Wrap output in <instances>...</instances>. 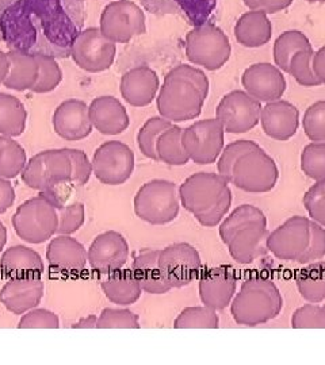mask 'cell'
Listing matches in <instances>:
<instances>
[{
  "label": "cell",
  "mask_w": 325,
  "mask_h": 365,
  "mask_svg": "<svg viewBox=\"0 0 325 365\" xmlns=\"http://www.w3.org/2000/svg\"><path fill=\"white\" fill-rule=\"evenodd\" d=\"M208 76L193 66L181 64L166 75L157 93V111L169 122H186L199 117L208 99Z\"/></svg>",
  "instance_id": "obj_1"
},
{
  "label": "cell",
  "mask_w": 325,
  "mask_h": 365,
  "mask_svg": "<svg viewBox=\"0 0 325 365\" xmlns=\"http://www.w3.org/2000/svg\"><path fill=\"white\" fill-rule=\"evenodd\" d=\"M284 309V298L271 279L252 276L241 284L231 302V314L236 324L258 327L273 321Z\"/></svg>",
  "instance_id": "obj_2"
},
{
  "label": "cell",
  "mask_w": 325,
  "mask_h": 365,
  "mask_svg": "<svg viewBox=\"0 0 325 365\" xmlns=\"http://www.w3.org/2000/svg\"><path fill=\"white\" fill-rule=\"evenodd\" d=\"M21 175L29 188L41 191L56 203L59 190L72 184V161L65 149L44 150L27 161Z\"/></svg>",
  "instance_id": "obj_3"
},
{
  "label": "cell",
  "mask_w": 325,
  "mask_h": 365,
  "mask_svg": "<svg viewBox=\"0 0 325 365\" xmlns=\"http://www.w3.org/2000/svg\"><path fill=\"white\" fill-rule=\"evenodd\" d=\"M134 212L151 225H167L179 215L181 197L175 182L154 179L143 184L133 200Z\"/></svg>",
  "instance_id": "obj_4"
},
{
  "label": "cell",
  "mask_w": 325,
  "mask_h": 365,
  "mask_svg": "<svg viewBox=\"0 0 325 365\" xmlns=\"http://www.w3.org/2000/svg\"><path fill=\"white\" fill-rule=\"evenodd\" d=\"M15 233L29 244H44L57 235V209L48 196L31 197L22 203L13 217Z\"/></svg>",
  "instance_id": "obj_5"
},
{
  "label": "cell",
  "mask_w": 325,
  "mask_h": 365,
  "mask_svg": "<svg viewBox=\"0 0 325 365\" xmlns=\"http://www.w3.org/2000/svg\"><path fill=\"white\" fill-rule=\"evenodd\" d=\"M184 46L190 63L206 71L221 69L229 61L232 53L228 36L213 24H205L189 31Z\"/></svg>",
  "instance_id": "obj_6"
},
{
  "label": "cell",
  "mask_w": 325,
  "mask_h": 365,
  "mask_svg": "<svg viewBox=\"0 0 325 365\" xmlns=\"http://www.w3.org/2000/svg\"><path fill=\"white\" fill-rule=\"evenodd\" d=\"M278 180L279 170L275 160L258 146L239 158L229 182L248 194H266L273 191Z\"/></svg>",
  "instance_id": "obj_7"
},
{
  "label": "cell",
  "mask_w": 325,
  "mask_h": 365,
  "mask_svg": "<svg viewBox=\"0 0 325 365\" xmlns=\"http://www.w3.org/2000/svg\"><path fill=\"white\" fill-rule=\"evenodd\" d=\"M99 30L114 43H128L146 31L145 14L134 1L114 0L104 7Z\"/></svg>",
  "instance_id": "obj_8"
},
{
  "label": "cell",
  "mask_w": 325,
  "mask_h": 365,
  "mask_svg": "<svg viewBox=\"0 0 325 365\" xmlns=\"http://www.w3.org/2000/svg\"><path fill=\"white\" fill-rule=\"evenodd\" d=\"M225 130L216 119L196 120L183 129L182 144L191 161L198 165H210L217 161L225 146Z\"/></svg>",
  "instance_id": "obj_9"
},
{
  "label": "cell",
  "mask_w": 325,
  "mask_h": 365,
  "mask_svg": "<svg viewBox=\"0 0 325 365\" xmlns=\"http://www.w3.org/2000/svg\"><path fill=\"white\" fill-rule=\"evenodd\" d=\"M229 180L219 172H198L179 187L181 205L194 217L211 209L229 190Z\"/></svg>",
  "instance_id": "obj_10"
},
{
  "label": "cell",
  "mask_w": 325,
  "mask_h": 365,
  "mask_svg": "<svg viewBox=\"0 0 325 365\" xmlns=\"http://www.w3.org/2000/svg\"><path fill=\"white\" fill-rule=\"evenodd\" d=\"M116 53V43L106 38L98 27H89L79 33L71 46V56L75 64L90 73L110 69Z\"/></svg>",
  "instance_id": "obj_11"
},
{
  "label": "cell",
  "mask_w": 325,
  "mask_h": 365,
  "mask_svg": "<svg viewBox=\"0 0 325 365\" xmlns=\"http://www.w3.org/2000/svg\"><path fill=\"white\" fill-rule=\"evenodd\" d=\"M159 267L164 280L171 288L191 284L202 272L199 252L187 242H176L160 250Z\"/></svg>",
  "instance_id": "obj_12"
},
{
  "label": "cell",
  "mask_w": 325,
  "mask_h": 365,
  "mask_svg": "<svg viewBox=\"0 0 325 365\" xmlns=\"http://www.w3.org/2000/svg\"><path fill=\"white\" fill-rule=\"evenodd\" d=\"M261 107V103L248 92L234 90L222 96L216 108V119L225 133L243 134L259 125Z\"/></svg>",
  "instance_id": "obj_13"
},
{
  "label": "cell",
  "mask_w": 325,
  "mask_h": 365,
  "mask_svg": "<svg viewBox=\"0 0 325 365\" xmlns=\"http://www.w3.org/2000/svg\"><path fill=\"white\" fill-rule=\"evenodd\" d=\"M95 178L107 185H121L128 182L136 164V157L129 146L121 141L101 145L92 156Z\"/></svg>",
  "instance_id": "obj_14"
},
{
  "label": "cell",
  "mask_w": 325,
  "mask_h": 365,
  "mask_svg": "<svg viewBox=\"0 0 325 365\" xmlns=\"http://www.w3.org/2000/svg\"><path fill=\"white\" fill-rule=\"evenodd\" d=\"M311 240V218L294 215L267 237V250L278 260L296 261L304 255Z\"/></svg>",
  "instance_id": "obj_15"
},
{
  "label": "cell",
  "mask_w": 325,
  "mask_h": 365,
  "mask_svg": "<svg viewBox=\"0 0 325 365\" xmlns=\"http://www.w3.org/2000/svg\"><path fill=\"white\" fill-rule=\"evenodd\" d=\"M198 291L201 302L220 312L231 306L237 291V274L229 265H217L199 274Z\"/></svg>",
  "instance_id": "obj_16"
},
{
  "label": "cell",
  "mask_w": 325,
  "mask_h": 365,
  "mask_svg": "<svg viewBox=\"0 0 325 365\" xmlns=\"http://www.w3.org/2000/svg\"><path fill=\"white\" fill-rule=\"evenodd\" d=\"M241 84L260 103L282 99L286 92L287 81L284 72L270 63H256L243 72Z\"/></svg>",
  "instance_id": "obj_17"
},
{
  "label": "cell",
  "mask_w": 325,
  "mask_h": 365,
  "mask_svg": "<svg viewBox=\"0 0 325 365\" xmlns=\"http://www.w3.org/2000/svg\"><path fill=\"white\" fill-rule=\"evenodd\" d=\"M89 262L98 274H109L122 269L129 259V244L121 233L110 230L98 235L87 250Z\"/></svg>",
  "instance_id": "obj_18"
},
{
  "label": "cell",
  "mask_w": 325,
  "mask_h": 365,
  "mask_svg": "<svg viewBox=\"0 0 325 365\" xmlns=\"http://www.w3.org/2000/svg\"><path fill=\"white\" fill-rule=\"evenodd\" d=\"M53 129L65 141H81L92 133L89 106L79 99H68L53 114Z\"/></svg>",
  "instance_id": "obj_19"
},
{
  "label": "cell",
  "mask_w": 325,
  "mask_h": 365,
  "mask_svg": "<svg viewBox=\"0 0 325 365\" xmlns=\"http://www.w3.org/2000/svg\"><path fill=\"white\" fill-rule=\"evenodd\" d=\"M259 123L267 137L285 143L299 131V108L285 99L269 102L261 107Z\"/></svg>",
  "instance_id": "obj_20"
},
{
  "label": "cell",
  "mask_w": 325,
  "mask_h": 365,
  "mask_svg": "<svg viewBox=\"0 0 325 365\" xmlns=\"http://www.w3.org/2000/svg\"><path fill=\"white\" fill-rule=\"evenodd\" d=\"M119 88L128 105L143 108L156 99L160 90V78L152 68L136 66L122 75Z\"/></svg>",
  "instance_id": "obj_21"
},
{
  "label": "cell",
  "mask_w": 325,
  "mask_h": 365,
  "mask_svg": "<svg viewBox=\"0 0 325 365\" xmlns=\"http://www.w3.org/2000/svg\"><path fill=\"white\" fill-rule=\"evenodd\" d=\"M46 260L51 268L63 274H80L89 261L87 250L71 235H57L46 249Z\"/></svg>",
  "instance_id": "obj_22"
},
{
  "label": "cell",
  "mask_w": 325,
  "mask_h": 365,
  "mask_svg": "<svg viewBox=\"0 0 325 365\" xmlns=\"http://www.w3.org/2000/svg\"><path fill=\"white\" fill-rule=\"evenodd\" d=\"M89 115L92 128L104 135H117L129 128L128 111L114 96L95 98L89 106Z\"/></svg>",
  "instance_id": "obj_23"
},
{
  "label": "cell",
  "mask_w": 325,
  "mask_h": 365,
  "mask_svg": "<svg viewBox=\"0 0 325 365\" xmlns=\"http://www.w3.org/2000/svg\"><path fill=\"white\" fill-rule=\"evenodd\" d=\"M0 271L7 280H27L41 277L45 267L36 250L24 245H15L3 253Z\"/></svg>",
  "instance_id": "obj_24"
},
{
  "label": "cell",
  "mask_w": 325,
  "mask_h": 365,
  "mask_svg": "<svg viewBox=\"0 0 325 365\" xmlns=\"http://www.w3.org/2000/svg\"><path fill=\"white\" fill-rule=\"evenodd\" d=\"M44 288L41 277L9 280L0 289V302L9 312L22 315L39 306L44 297Z\"/></svg>",
  "instance_id": "obj_25"
},
{
  "label": "cell",
  "mask_w": 325,
  "mask_h": 365,
  "mask_svg": "<svg viewBox=\"0 0 325 365\" xmlns=\"http://www.w3.org/2000/svg\"><path fill=\"white\" fill-rule=\"evenodd\" d=\"M269 233L266 225H254L237 232L226 244L231 257L240 265L252 264L269 252L266 245Z\"/></svg>",
  "instance_id": "obj_26"
},
{
  "label": "cell",
  "mask_w": 325,
  "mask_h": 365,
  "mask_svg": "<svg viewBox=\"0 0 325 365\" xmlns=\"http://www.w3.org/2000/svg\"><path fill=\"white\" fill-rule=\"evenodd\" d=\"M234 34L241 46L256 49L270 42L273 37V24L269 14L261 10H249L237 19Z\"/></svg>",
  "instance_id": "obj_27"
},
{
  "label": "cell",
  "mask_w": 325,
  "mask_h": 365,
  "mask_svg": "<svg viewBox=\"0 0 325 365\" xmlns=\"http://www.w3.org/2000/svg\"><path fill=\"white\" fill-rule=\"evenodd\" d=\"M159 249H148L139 253L133 264L131 271L139 280L144 292L152 294V295H161L167 294L172 288L164 280L160 267H159Z\"/></svg>",
  "instance_id": "obj_28"
},
{
  "label": "cell",
  "mask_w": 325,
  "mask_h": 365,
  "mask_svg": "<svg viewBox=\"0 0 325 365\" xmlns=\"http://www.w3.org/2000/svg\"><path fill=\"white\" fill-rule=\"evenodd\" d=\"M7 54L10 69L3 86L13 91L31 90L39 78V61L36 54L22 51H11Z\"/></svg>",
  "instance_id": "obj_29"
},
{
  "label": "cell",
  "mask_w": 325,
  "mask_h": 365,
  "mask_svg": "<svg viewBox=\"0 0 325 365\" xmlns=\"http://www.w3.org/2000/svg\"><path fill=\"white\" fill-rule=\"evenodd\" d=\"M106 298L118 306H130L140 299L143 288L131 269H119L107 274L101 284Z\"/></svg>",
  "instance_id": "obj_30"
},
{
  "label": "cell",
  "mask_w": 325,
  "mask_h": 365,
  "mask_svg": "<svg viewBox=\"0 0 325 365\" xmlns=\"http://www.w3.org/2000/svg\"><path fill=\"white\" fill-rule=\"evenodd\" d=\"M27 111L24 103L10 93L0 92V135L19 137L26 129Z\"/></svg>",
  "instance_id": "obj_31"
},
{
  "label": "cell",
  "mask_w": 325,
  "mask_h": 365,
  "mask_svg": "<svg viewBox=\"0 0 325 365\" xmlns=\"http://www.w3.org/2000/svg\"><path fill=\"white\" fill-rule=\"evenodd\" d=\"M299 295L308 303H321L325 300V261L306 264L296 274Z\"/></svg>",
  "instance_id": "obj_32"
},
{
  "label": "cell",
  "mask_w": 325,
  "mask_h": 365,
  "mask_svg": "<svg viewBox=\"0 0 325 365\" xmlns=\"http://www.w3.org/2000/svg\"><path fill=\"white\" fill-rule=\"evenodd\" d=\"M254 225L267 226V218L264 212L254 205H241L237 209H234L226 218L222 220L219 227L220 238L226 245L237 232Z\"/></svg>",
  "instance_id": "obj_33"
},
{
  "label": "cell",
  "mask_w": 325,
  "mask_h": 365,
  "mask_svg": "<svg viewBox=\"0 0 325 365\" xmlns=\"http://www.w3.org/2000/svg\"><path fill=\"white\" fill-rule=\"evenodd\" d=\"M313 49L309 38L299 30H286L274 42V66H278L284 73L289 71V63L296 53Z\"/></svg>",
  "instance_id": "obj_34"
},
{
  "label": "cell",
  "mask_w": 325,
  "mask_h": 365,
  "mask_svg": "<svg viewBox=\"0 0 325 365\" xmlns=\"http://www.w3.org/2000/svg\"><path fill=\"white\" fill-rule=\"evenodd\" d=\"M182 131V128L172 125L159 137L156 144L159 161L171 167H182L190 161L183 148Z\"/></svg>",
  "instance_id": "obj_35"
},
{
  "label": "cell",
  "mask_w": 325,
  "mask_h": 365,
  "mask_svg": "<svg viewBox=\"0 0 325 365\" xmlns=\"http://www.w3.org/2000/svg\"><path fill=\"white\" fill-rule=\"evenodd\" d=\"M26 150L13 137L0 135V178L15 179L25 170Z\"/></svg>",
  "instance_id": "obj_36"
},
{
  "label": "cell",
  "mask_w": 325,
  "mask_h": 365,
  "mask_svg": "<svg viewBox=\"0 0 325 365\" xmlns=\"http://www.w3.org/2000/svg\"><path fill=\"white\" fill-rule=\"evenodd\" d=\"M174 123L167 120L166 118H149L143 125V128L137 134V146L144 156L154 161H159L156 153V144L159 137L171 128Z\"/></svg>",
  "instance_id": "obj_37"
},
{
  "label": "cell",
  "mask_w": 325,
  "mask_h": 365,
  "mask_svg": "<svg viewBox=\"0 0 325 365\" xmlns=\"http://www.w3.org/2000/svg\"><path fill=\"white\" fill-rule=\"evenodd\" d=\"M219 314L205 304L186 307L174 322L175 329H219Z\"/></svg>",
  "instance_id": "obj_38"
},
{
  "label": "cell",
  "mask_w": 325,
  "mask_h": 365,
  "mask_svg": "<svg viewBox=\"0 0 325 365\" xmlns=\"http://www.w3.org/2000/svg\"><path fill=\"white\" fill-rule=\"evenodd\" d=\"M39 61V78L34 87L30 91L36 93H46L53 91L59 87L63 80V71L59 66L57 60L49 54H36Z\"/></svg>",
  "instance_id": "obj_39"
},
{
  "label": "cell",
  "mask_w": 325,
  "mask_h": 365,
  "mask_svg": "<svg viewBox=\"0 0 325 365\" xmlns=\"http://www.w3.org/2000/svg\"><path fill=\"white\" fill-rule=\"evenodd\" d=\"M299 165L304 175L314 182L325 179V143L306 145L301 152Z\"/></svg>",
  "instance_id": "obj_40"
},
{
  "label": "cell",
  "mask_w": 325,
  "mask_h": 365,
  "mask_svg": "<svg viewBox=\"0 0 325 365\" xmlns=\"http://www.w3.org/2000/svg\"><path fill=\"white\" fill-rule=\"evenodd\" d=\"M313 49H306L296 53L290 63L287 73L299 83L302 87H319L321 83L316 78L313 71Z\"/></svg>",
  "instance_id": "obj_41"
},
{
  "label": "cell",
  "mask_w": 325,
  "mask_h": 365,
  "mask_svg": "<svg viewBox=\"0 0 325 365\" xmlns=\"http://www.w3.org/2000/svg\"><path fill=\"white\" fill-rule=\"evenodd\" d=\"M258 146L259 145L251 140H239L224 146L221 155L217 158V172L225 179L231 180L234 164L239 161V158L244 156L248 152L256 149Z\"/></svg>",
  "instance_id": "obj_42"
},
{
  "label": "cell",
  "mask_w": 325,
  "mask_h": 365,
  "mask_svg": "<svg viewBox=\"0 0 325 365\" xmlns=\"http://www.w3.org/2000/svg\"><path fill=\"white\" fill-rule=\"evenodd\" d=\"M302 129L312 143H325V101H317L306 108Z\"/></svg>",
  "instance_id": "obj_43"
},
{
  "label": "cell",
  "mask_w": 325,
  "mask_h": 365,
  "mask_svg": "<svg viewBox=\"0 0 325 365\" xmlns=\"http://www.w3.org/2000/svg\"><path fill=\"white\" fill-rule=\"evenodd\" d=\"M96 329H140V317L128 309H104Z\"/></svg>",
  "instance_id": "obj_44"
},
{
  "label": "cell",
  "mask_w": 325,
  "mask_h": 365,
  "mask_svg": "<svg viewBox=\"0 0 325 365\" xmlns=\"http://www.w3.org/2000/svg\"><path fill=\"white\" fill-rule=\"evenodd\" d=\"M57 217H59L57 235H74L84 225V221H86L84 205L83 203H72L69 206H59Z\"/></svg>",
  "instance_id": "obj_45"
},
{
  "label": "cell",
  "mask_w": 325,
  "mask_h": 365,
  "mask_svg": "<svg viewBox=\"0 0 325 365\" xmlns=\"http://www.w3.org/2000/svg\"><path fill=\"white\" fill-rule=\"evenodd\" d=\"M293 329H325V309L317 303L299 307L291 317Z\"/></svg>",
  "instance_id": "obj_46"
},
{
  "label": "cell",
  "mask_w": 325,
  "mask_h": 365,
  "mask_svg": "<svg viewBox=\"0 0 325 365\" xmlns=\"http://www.w3.org/2000/svg\"><path fill=\"white\" fill-rule=\"evenodd\" d=\"M325 257V227L311 220V240L309 245L297 262L306 265Z\"/></svg>",
  "instance_id": "obj_47"
},
{
  "label": "cell",
  "mask_w": 325,
  "mask_h": 365,
  "mask_svg": "<svg viewBox=\"0 0 325 365\" xmlns=\"http://www.w3.org/2000/svg\"><path fill=\"white\" fill-rule=\"evenodd\" d=\"M65 152L68 153V156L72 161L71 182L74 185L83 187L84 184L89 182L92 173H94L90 158L86 155V152H83L80 149H65Z\"/></svg>",
  "instance_id": "obj_48"
},
{
  "label": "cell",
  "mask_w": 325,
  "mask_h": 365,
  "mask_svg": "<svg viewBox=\"0 0 325 365\" xmlns=\"http://www.w3.org/2000/svg\"><path fill=\"white\" fill-rule=\"evenodd\" d=\"M60 321L57 314L46 309H31L19 321V329H57Z\"/></svg>",
  "instance_id": "obj_49"
},
{
  "label": "cell",
  "mask_w": 325,
  "mask_h": 365,
  "mask_svg": "<svg viewBox=\"0 0 325 365\" xmlns=\"http://www.w3.org/2000/svg\"><path fill=\"white\" fill-rule=\"evenodd\" d=\"M232 200H234V195H232V191L229 188L211 209L205 211L204 214L196 215L194 218L205 227H216L221 223L222 220L225 218V215L228 214V211L232 206Z\"/></svg>",
  "instance_id": "obj_50"
},
{
  "label": "cell",
  "mask_w": 325,
  "mask_h": 365,
  "mask_svg": "<svg viewBox=\"0 0 325 365\" xmlns=\"http://www.w3.org/2000/svg\"><path fill=\"white\" fill-rule=\"evenodd\" d=\"M15 202V188L9 179L0 178V214L11 209Z\"/></svg>",
  "instance_id": "obj_51"
},
{
  "label": "cell",
  "mask_w": 325,
  "mask_h": 365,
  "mask_svg": "<svg viewBox=\"0 0 325 365\" xmlns=\"http://www.w3.org/2000/svg\"><path fill=\"white\" fill-rule=\"evenodd\" d=\"M305 210L309 214V218L312 221L317 222L319 225H321L325 227V196L314 200L312 203L306 205Z\"/></svg>",
  "instance_id": "obj_52"
},
{
  "label": "cell",
  "mask_w": 325,
  "mask_h": 365,
  "mask_svg": "<svg viewBox=\"0 0 325 365\" xmlns=\"http://www.w3.org/2000/svg\"><path fill=\"white\" fill-rule=\"evenodd\" d=\"M294 0H259V10L266 14H276L284 11L293 4Z\"/></svg>",
  "instance_id": "obj_53"
},
{
  "label": "cell",
  "mask_w": 325,
  "mask_h": 365,
  "mask_svg": "<svg viewBox=\"0 0 325 365\" xmlns=\"http://www.w3.org/2000/svg\"><path fill=\"white\" fill-rule=\"evenodd\" d=\"M313 71L321 86H325V45L313 54Z\"/></svg>",
  "instance_id": "obj_54"
},
{
  "label": "cell",
  "mask_w": 325,
  "mask_h": 365,
  "mask_svg": "<svg viewBox=\"0 0 325 365\" xmlns=\"http://www.w3.org/2000/svg\"><path fill=\"white\" fill-rule=\"evenodd\" d=\"M325 196V179L321 180H316L312 187L305 192V195L302 197V203H304V207L309 203H312L314 200L320 199Z\"/></svg>",
  "instance_id": "obj_55"
},
{
  "label": "cell",
  "mask_w": 325,
  "mask_h": 365,
  "mask_svg": "<svg viewBox=\"0 0 325 365\" xmlns=\"http://www.w3.org/2000/svg\"><path fill=\"white\" fill-rule=\"evenodd\" d=\"M96 327H98V317L94 314L86 318H81L75 325H72L74 329H94Z\"/></svg>",
  "instance_id": "obj_56"
},
{
  "label": "cell",
  "mask_w": 325,
  "mask_h": 365,
  "mask_svg": "<svg viewBox=\"0 0 325 365\" xmlns=\"http://www.w3.org/2000/svg\"><path fill=\"white\" fill-rule=\"evenodd\" d=\"M10 63H9V54L0 51V84L4 83V80L9 75Z\"/></svg>",
  "instance_id": "obj_57"
},
{
  "label": "cell",
  "mask_w": 325,
  "mask_h": 365,
  "mask_svg": "<svg viewBox=\"0 0 325 365\" xmlns=\"http://www.w3.org/2000/svg\"><path fill=\"white\" fill-rule=\"evenodd\" d=\"M7 244V229L3 225V222L0 221V252L4 249Z\"/></svg>",
  "instance_id": "obj_58"
},
{
  "label": "cell",
  "mask_w": 325,
  "mask_h": 365,
  "mask_svg": "<svg viewBox=\"0 0 325 365\" xmlns=\"http://www.w3.org/2000/svg\"><path fill=\"white\" fill-rule=\"evenodd\" d=\"M248 10H259V0H243Z\"/></svg>",
  "instance_id": "obj_59"
},
{
  "label": "cell",
  "mask_w": 325,
  "mask_h": 365,
  "mask_svg": "<svg viewBox=\"0 0 325 365\" xmlns=\"http://www.w3.org/2000/svg\"><path fill=\"white\" fill-rule=\"evenodd\" d=\"M305 1H309V3H325V0H305Z\"/></svg>",
  "instance_id": "obj_60"
},
{
  "label": "cell",
  "mask_w": 325,
  "mask_h": 365,
  "mask_svg": "<svg viewBox=\"0 0 325 365\" xmlns=\"http://www.w3.org/2000/svg\"><path fill=\"white\" fill-rule=\"evenodd\" d=\"M3 39V31H1V29H0V41Z\"/></svg>",
  "instance_id": "obj_61"
},
{
  "label": "cell",
  "mask_w": 325,
  "mask_h": 365,
  "mask_svg": "<svg viewBox=\"0 0 325 365\" xmlns=\"http://www.w3.org/2000/svg\"><path fill=\"white\" fill-rule=\"evenodd\" d=\"M323 307H324V309H325V304H324V306H323Z\"/></svg>",
  "instance_id": "obj_62"
}]
</instances>
